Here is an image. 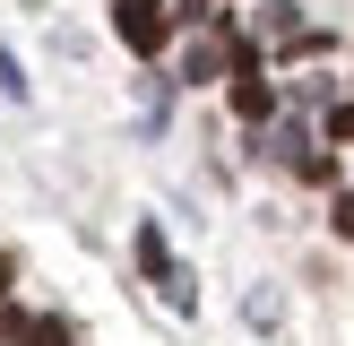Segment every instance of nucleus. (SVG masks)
<instances>
[{
  "mask_svg": "<svg viewBox=\"0 0 354 346\" xmlns=\"http://www.w3.org/2000/svg\"><path fill=\"white\" fill-rule=\"evenodd\" d=\"M113 35L138 52V61H156L165 35H173V17H165V0H113Z\"/></svg>",
  "mask_w": 354,
  "mask_h": 346,
  "instance_id": "f257e3e1",
  "label": "nucleus"
},
{
  "mask_svg": "<svg viewBox=\"0 0 354 346\" xmlns=\"http://www.w3.org/2000/svg\"><path fill=\"white\" fill-rule=\"evenodd\" d=\"M225 95H234L242 121H277V86L259 78V69H234V78H225Z\"/></svg>",
  "mask_w": 354,
  "mask_h": 346,
  "instance_id": "f03ea898",
  "label": "nucleus"
},
{
  "mask_svg": "<svg viewBox=\"0 0 354 346\" xmlns=\"http://www.w3.org/2000/svg\"><path fill=\"white\" fill-rule=\"evenodd\" d=\"M225 69H234V44H216V35H207V44H190V52H182V78H190V86H207V78H225Z\"/></svg>",
  "mask_w": 354,
  "mask_h": 346,
  "instance_id": "7ed1b4c3",
  "label": "nucleus"
},
{
  "mask_svg": "<svg viewBox=\"0 0 354 346\" xmlns=\"http://www.w3.org/2000/svg\"><path fill=\"white\" fill-rule=\"evenodd\" d=\"M17 346H78V329H69L61 311H35V320H26V338H17Z\"/></svg>",
  "mask_w": 354,
  "mask_h": 346,
  "instance_id": "20e7f679",
  "label": "nucleus"
},
{
  "mask_svg": "<svg viewBox=\"0 0 354 346\" xmlns=\"http://www.w3.org/2000/svg\"><path fill=\"white\" fill-rule=\"evenodd\" d=\"M138 268H147V277H165V268H173V251H165V225H138Z\"/></svg>",
  "mask_w": 354,
  "mask_h": 346,
  "instance_id": "39448f33",
  "label": "nucleus"
},
{
  "mask_svg": "<svg viewBox=\"0 0 354 346\" xmlns=\"http://www.w3.org/2000/svg\"><path fill=\"white\" fill-rule=\"evenodd\" d=\"M156 294H165L173 311H199V286H190V268H165V277H156Z\"/></svg>",
  "mask_w": 354,
  "mask_h": 346,
  "instance_id": "423d86ee",
  "label": "nucleus"
},
{
  "mask_svg": "<svg viewBox=\"0 0 354 346\" xmlns=\"http://www.w3.org/2000/svg\"><path fill=\"white\" fill-rule=\"evenodd\" d=\"M294 173H303V182H337V156H328V147H303V156H294Z\"/></svg>",
  "mask_w": 354,
  "mask_h": 346,
  "instance_id": "0eeeda50",
  "label": "nucleus"
},
{
  "mask_svg": "<svg viewBox=\"0 0 354 346\" xmlns=\"http://www.w3.org/2000/svg\"><path fill=\"white\" fill-rule=\"evenodd\" d=\"M328 138H337V147H354V104H328Z\"/></svg>",
  "mask_w": 354,
  "mask_h": 346,
  "instance_id": "6e6552de",
  "label": "nucleus"
},
{
  "mask_svg": "<svg viewBox=\"0 0 354 346\" xmlns=\"http://www.w3.org/2000/svg\"><path fill=\"white\" fill-rule=\"evenodd\" d=\"M165 17H182V26H207V17H216V9H207V0H173Z\"/></svg>",
  "mask_w": 354,
  "mask_h": 346,
  "instance_id": "1a4fd4ad",
  "label": "nucleus"
},
{
  "mask_svg": "<svg viewBox=\"0 0 354 346\" xmlns=\"http://www.w3.org/2000/svg\"><path fill=\"white\" fill-rule=\"evenodd\" d=\"M26 320H35V311H0V346H17V338H26Z\"/></svg>",
  "mask_w": 354,
  "mask_h": 346,
  "instance_id": "9d476101",
  "label": "nucleus"
},
{
  "mask_svg": "<svg viewBox=\"0 0 354 346\" xmlns=\"http://www.w3.org/2000/svg\"><path fill=\"white\" fill-rule=\"evenodd\" d=\"M328 225H337V234L354 242V190H337V217H328Z\"/></svg>",
  "mask_w": 354,
  "mask_h": 346,
  "instance_id": "9b49d317",
  "label": "nucleus"
},
{
  "mask_svg": "<svg viewBox=\"0 0 354 346\" xmlns=\"http://www.w3.org/2000/svg\"><path fill=\"white\" fill-rule=\"evenodd\" d=\"M9 277H17V268H9V251H0V294H9Z\"/></svg>",
  "mask_w": 354,
  "mask_h": 346,
  "instance_id": "f8f14e48",
  "label": "nucleus"
}]
</instances>
